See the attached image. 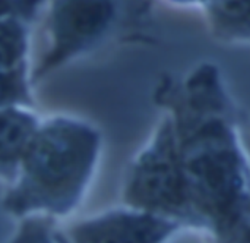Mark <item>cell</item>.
Masks as SVG:
<instances>
[{"label": "cell", "instance_id": "obj_8", "mask_svg": "<svg viewBox=\"0 0 250 243\" xmlns=\"http://www.w3.org/2000/svg\"><path fill=\"white\" fill-rule=\"evenodd\" d=\"M204 4L218 37L250 41V0H204Z\"/></svg>", "mask_w": 250, "mask_h": 243}, {"label": "cell", "instance_id": "obj_9", "mask_svg": "<svg viewBox=\"0 0 250 243\" xmlns=\"http://www.w3.org/2000/svg\"><path fill=\"white\" fill-rule=\"evenodd\" d=\"M217 233L221 243H250V195Z\"/></svg>", "mask_w": 250, "mask_h": 243}, {"label": "cell", "instance_id": "obj_7", "mask_svg": "<svg viewBox=\"0 0 250 243\" xmlns=\"http://www.w3.org/2000/svg\"><path fill=\"white\" fill-rule=\"evenodd\" d=\"M37 119L16 106L1 110V173L13 177L31 148L38 131Z\"/></svg>", "mask_w": 250, "mask_h": 243}, {"label": "cell", "instance_id": "obj_10", "mask_svg": "<svg viewBox=\"0 0 250 243\" xmlns=\"http://www.w3.org/2000/svg\"><path fill=\"white\" fill-rule=\"evenodd\" d=\"M10 243H54L50 226L41 220H28Z\"/></svg>", "mask_w": 250, "mask_h": 243}, {"label": "cell", "instance_id": "obj_4", "mask_svg": "<svg viewBox=\"0 0 250 243\" xmlns=\"http://www.w3.org/2000/svg\"><path fill=\"white\" fill-rule=\"evenodd\" d=\"M123 7L125 0H53L47 22L50 48L35 78L100 44L116 28Z\"/></svg>", "mask_w": 250, "mask_h": 243}, {"label": "cell", "instance_id": "obj_6", "mask_svg": "<svg viewBox=\"0 0 250 243\" xmlns=\"http://www.w3.org/2000/svg\"><path fill=\"white\" fill-rule=\"evenodd\" d=\"M37 0H3L1 16V73L3 107L26 101L23 59L26 50L25 18Z\"/></svg>", "mask_w": 250, "mask_h": 243}, {"label": "cell", "instance_id": "obj_3", "mask_svg": "<svg viewBox=\"0 0 250 243\" xmlns=\"http://www.w3.org/2000/svg\"><path fill=\"white\" fill-rule=\"evenodd\" d=\"M125 201L145 213L201 224L190 201L170 116L163 119L149 145L136 160Z\"/></svg>", "mask_w": 250, "mask_h": 243}, {"label": "cell", "instance_id": "obj_1", "mask_svg": "<svg viewBox=\"0 0 250 243\" xmlns=\"http://www.w3.org/2000/svg\"><path fill=\"white\" fill-rule=\"evenodd\" d=\"M160 100L171 111L182 167L201 224L218 230L249 197L248 167L217 66L204 63L183 82L167 81Z\"/></svg>", "mask_w": 250, "mask_h": 243}, {"label": "cell", "instance_id": "obj_2", "mask_svg": "<svg viewBox=\"0 0 250 243\" xmlns=\"http://www.w3.org/2000/svg\"><path fill=\"white\" fill-rule=\"evenodd\" d=\"M100 135L79 120L59 117L40 128L19 167L16 185L4 197L15 216L31 211L69 213L92 175Z\"/></svg>", "mask_w": 250, "mask_h": 243}, {"label": "cell", "instance_id": "obj_11", "mask_svg": "<svg viewBox=\"0 0 250 243\" xmlns=\"http://www.w3.org/2000/svg\"><path fill=\"white\" fill-rule=\"evenodd\" d=\"M171 1H176V3H198V1H202L204 0H171Z\"/></svg>", "mask_w": 250, "mask_h": 243}, {"label": "cell", "instance_id": "obj_5", "mask_svg": "<svg viewBox=\"0 0 250 243\" xmlns=\"http://www.w3.org/2000/svg\"><path fill=\"white\" fill-rule=\"evenodd\" d=\"M177 223L151 213H111L69 232L72 243H163Z\"/></svg>", "mask_w": 250, "mask_h": 243}]
</instances>
